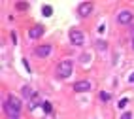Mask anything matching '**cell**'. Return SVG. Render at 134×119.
<instances>
[{
	"label": "cell",
	"mask_w": 134,
	"mask_h": 119,
	"mask_svg": "<svg viewBox=\"0 0 134 119\" xmlns=\"http://www.w3.org/2000/svg\"><path fill=\"white\" fill-rule=\"evenodd\" d=\"M89 89H91V83H89V81H77V83H74L76 93H83V91H89Z\"/></svg>",
	"instance_id": "cell-7"
},
{
	"label": "cell",
	"mask_w": 134,
	"mask_h": 119,
	"mask_svg": "<svg viewBox=\"0 0 134 119\" xmlns=\"http://www.w3.org/2000/svg\"><path fill=\"white\" fill-rule=\"evenodd\" d=\"M42 34H43V26H40V25L32 26V29L29 30V36H30V38H34V40H36V38H40Z\"/></svg>",
	"instance_id": "cell-8"
},
{
	"label": "cell",
	"mask_w": 134,
	"mask_h": 119,
	"mask_svg": "<svg viewBox=\"0 0 134 119\" xmlns=\"http://www.w3.org/2000/svg\"><path fill=\"white\" fill-rule=\"evenodd\" d=\"M43 110L49 113V112H51V104H49V102H43Z\"/></svg>",
	"instance_id": "cell-16"
},
{
	"label": "cell",
	"mask_w": 134,
	"mask_h": 119,
	"mask_svg": "<svg viewBox=\"0 0 134 119\" xmlns=\"http://www.w3.org/2000/svg\"><path fill=\"white\" fill-rule=\"evenodd\" d=\"M21 93H23V96H25V98H29V96H32V89H30L29 85H25V87L21 89Z\"/></svg>",
	"instance_id": "cell-9"
},
{
	"label": "cell",
	"mask_w": 134,
	"mask_h": 119,
	"mask_svg": "<svg viewBox=\"0 0 134 119\" xmlns=\"http://www.w3.org/2000/svg\"><path fill=\"white\" fill-rule=\"evenodd\" d=\"M132 36H134V26H132Z\"/></svg>",
	"instance_id": "cell-21"
},
{
	"label": "cell",
	"mask_w": 134,
	"mask_h": 119,
	"mask_svg": "<svg viewBox=\"0 0 134 119\" xmlns=\"http://www.w3.org/2000/svg\"><path fill=\"white\" fill-rule=\"evenodd\" d=\"M89 57H91V55H89V53H85V55H81V59H79V61H81V64H89V61H91V59H89Z\"/></svg>",
	"instance_id": "cell-12"
},
{
	"label": "cell",
	"mask_w": 134,
	"mask_h": 119,
	"mask_svg": "<svg viewBox=\"0 0 134 119\" xmlns=\"http://www.w3.org/2000/svg\"><path fill=\"white\" fill-rule=\"evenodd\" d=\"M72 72H74V64H72V61H62L60 64L57 66V76L62 78V79H66L72 76Z\"/></svg>",
	"instance_id": "cell-2"
},
{
	"label": "cell",
	"mask_w": 134,
	"mask_h": 119,
	"mask_svg": "<svg viewBox=\"0 0 134 119\" xmlns=\"http://www.w3.org/2000/svg\"><path fill=\"white\" fill-rule=\"evenodd\" d=\"M127 104H129V98H121L119 102H117V106H119V108H125Z\"/></svg>",
	"instance_id": "cell-14"
},
{
	"label": "cell",
	"mask_w": 134,
	"mask_h": 119,
	"mask_svg": "<svg viewBox=\"0 0 134 119\" xmlns=\"http://www.w3.org/2000/svg\"><path fill=\"white\" fill-rule=\"evenodd\" d=\"M51 53V45H40V47L34 49V55L40 59V57H47V55Z\"/></svg>",
	"instance_id": "cell-6"
},
{
	"label": "cell",
	"mask_w": 134,
	"mask_h": 119,
	"mask_svg": "<svg viewBox=\"0 0 134 119\" xmlns=\"http://www.w3.org/2000/svg\"><path fill=\"white\" fill-rule=\"evenodd\" d=\"M121 119H132V115H130V113H123Z\"/></svg>",
	"instance_id": "cell-18"
},
{
	"label": "cell",
	"mask_w": 134,
	"mask_h": 119,
	"mask_svg": "<svg viewBox=\"0 0 134 119\" xmlns=\"http://www.w3.org/2000/svg\"><path fill=\"white\" fill-rule=\"evenodd\" d=\"M70 42H72L74 45H81V44L85 42L83 32H79V30H70Z\"/></svg>",
	"instance_id": "cell-3"
},
{
	"label": "cell",
	"mask_w": 134,
	"mask_h": 119,
	"mask_svg": "<svg viewBox=\"0 0 134 119\" xmlns=\"http://www.w3.org/2000/svg\"><path fill=\"white\" fill-rule=\"evenodd\" d=\"M38 104H40V98H38L36 95H34V96H32V102H30V110H34Z\"/></svg>",
	"instance_id": "cell-10"
},
{
	"label": "cell",
	"mask_w": 134,
	"mask_h": 119,
	"mask_svg": "<svg viewBox=\"0 0 134 119\" xmlns=\"http://www.w3.org/2000/svg\"><path fill=\"white\" fill-rule=\"evenodd\" d=\"M129 81H134V74H130V78H129Z\"/></svg>",
	"instance_id": "cell-19"
},
{
	"label": "cell",
	"mask_w": 134,
	"mask_h": 119,
	"mask_svg": "<svg viewBox=\"0 0 134 119\" xmlns=\"http://www.w3.org/2000/svg\"><path fill=\"white\" fill-rule=\"evenodd\" d=\"M21 100L17 98L15 95H10L6 98V102H4V110H6V115L10 117V119H19L21 117Z\"/></svg>",
	"instance_id": "cell-1"
},
{
	"label": "cell",
	"mask_w": 134,
	"mask_h": 119,
	"mask_svg": "<svg viewBox=\"0 0 134 119\" xmlns=\"http://www.w3.org/2000/svg\"><path fill=\"white\" fill-rule=\"evenodd\" d=\"M132 47H134V38H132Z\"/></svg>",
	"instance_id": "cell-20"
},
{
	"label": "cell",
	"mask_w": 134,
	"mask_h": 119,
	"mask_svg": "<svg viewBox=\"0 0 134 119\" xmlns=\"http://www.w3.org/2000/svg\"><path fill=\"white\" fill-rule=\"evenodd\" d=\"M100 98H102V100H108L110 95H108V93H100Z\"/></svg>",
	"instance_id": "cell-17"
},
{
	"label": "cell",
	"mask_w": 134,
	"mask_h": 119,
	"mask_svg": "<svg viewBox=\"0 0 134 119\" xmlns=\"http://www.w3.org/2000/svg\"><path fill=\"white\" fill-rule=\"evenodd\" d=\"M96 49L104 51V49H106V42H104V40H98V42H96Z\"/></svg>",
	"instance_id": "cell-13"
},
{
	"label": "cell",
	"mask_w": 134,
	"mask_h": 119,
	"mask_svg": "<svg viewBox=\"0 0 134 119\" xmlns=\"http://www.w3.org/2000/svg\"><path fill=\"white\" fill-rule=\"evenodd\" d=\"M42 13L46 15V17H49V15L53 13V10H51V6H43V10H42Z\"/></svg>",
	"instance_id": "cell-11"
},
{
	"label": "cell",
	"mask_w": 134,
	"mask_h": 119,
	"mask_svg": "<svg viewBox=\"0 0 134 119\" xmlns=\"http://www.w3.org/2000/svg\"><path fill=\"white\" fill-rule=\"evenodd\" d=\"M130 19H132V13H130L129 10H123V12H119V15H117V23H119V25H129Z\"/></svg>",
	"instance_id": "cell-4"
},
{
	"label": "cell",
	"mask_w": 134,
	"mask_h": 119,
	"mask_svg": "<svg viewBox=\"0 0 134 119\" xmlns=\"http://www.w3.org/2000/svg\"><path fill=\"white\" fill-rule=\"evenodd\" d=\"M17 8H19V10H26V8H29V4H23V2H19V4H17Z\"/></svg>",
	"instance_id": "cell-15"
},
{
	"label": "cell",
	"mask_w": 134,
	"mask_h": 119,
	"mask_svg": "<svg viewBox=\"0 0 134 119\" xmlns=\"http://www.w3.org/2000/svg\"><path fill=\"white\" fill-rule=\"evenodd\" d=\"M91 12H93V4H91V2H85V4H81V6L77 8V13L81 15V17L91 15Z\"/></svg>",
	"instance_id": "cell-5"
}]
</instances>
